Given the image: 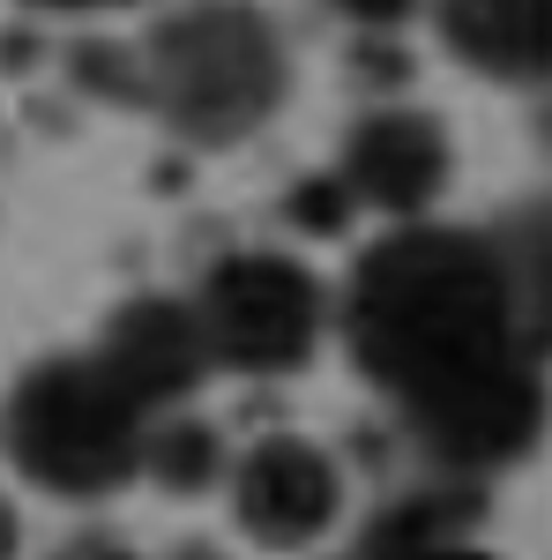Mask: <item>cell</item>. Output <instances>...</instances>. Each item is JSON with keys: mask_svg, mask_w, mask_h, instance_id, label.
<instances>
[{"mask_svg": "<svg viewBox=\"0 0 552 560\" xmlns=\"http://www.w3.org/2000/svg\"><path fill=\"white\" fill-rule=\"evenodd\" d=\"M343 345L433 464H515L545 419V240L538 210L501 232L403 224L343 284Z\"/></svg>", "mask_w": 552, "mask_h": 560, "instance_id": "cell-1", "label": "cell"}, {"mask_svg": "<svg viewBox=\"0 0 552 560\" xmlns=\"http://www.w3.org/2000/svg\"><path fill=\"white\" fill-rule=\"evenodd\" d=\"M292 60L277 23L247 0H202L150 23L142 45H128V97L150 105L179 142L232 150L284 105Z\"/></svg>", "mask_w": 552, "mask_h": 560, "instance_id": "cell-2", "label": "cell"}, {"mask_svg": "<svg viewBox=\"0 0 552 560\" xmlns=\"http://www.w3.org/2000/svg\"><path fill=\"white\" fill-rule=\"evenodd\" d=\"M150 427H157V411L97 359V345L52 351L31 374H15L8 411H0L15 471L60 501H97V493L128 486L142 471Z\"/></svg>", "mask_w": 552, "mask_h": 560, "instance_id": "cell-3", "label": "cell"}, {"mask_svg": "<svg viewBox=\"0 0 552 560\" xmlns=\"http://www.w3.org/2000/svg\"><path fill=\"white\" fill-rule=\"evenodd\" d=\"M187 322L210 351V366L292 374L314 359L329 329V292L292 255H224L202 277V292L187 300Z\"/></svg>", "mask_w": 552, "mask_h": 560, "instance_id": "cell-4", "label": "cell"}, {"mask_svg": "<svg viewBox=\"0 0 552 560\" xmlns=\"http://www.w3.org/2000/svg\"><path fill=\"white\" fill-rule=\"evenodd\" d=\"M448 135L441 120L425 113H366L351 142H343V165H337V187L351 210H381V217H403L419 224L441 187H448Z\"/></svg>", "mask_w": 552, "mask_h": 560, "instance_id": "cell-5", "label": "cell"}, {"mask_svg": "<svg viewBox=\"0 0 552 560\" xmlns=\"http://www.w3.org/2000/svg\"><path fill=\"white\" fill-rule=\"evenodd\" d=\"M232 509H239V523L255 530L261 546H306V538H321V530L337 523L343 478L314 441L277 433V441H261V448L239 456V471H232Z\"/></svg>", "mask_w": 552, "mask_h": 560, "instance_id": "cell-6", "label": "cell"}, {"mask_svg": "<svg viewBox=\"0 0 552 560\" xmlns=\"http://www.w3.org/2000/svg\"><path fill=\"white\" fill-rule=\"evenodd\" d=\"M97 359H105L157 419H172L195 388L210 382V351H202L195 322H187V300H128L113 314V329L97 337Z\"/></svg>", "mask_w": 552, "mask_h": 560, "instance_id": "cell-7", "label": "cell"}, {"mask_svg": "<svg viewBox=\"0 0 552 560\" xmlns=\"http://www.w3.org/2000/svg\"><path fill=\"white\" fill-rule=\"evenodd\" d=\"M552 0H433L441 38L493 83H538L552 52Z\"/></svg>", "mask_w": 552, "mask_h": 560, "instance_id": "cell-8", "label": "cell"}, {"mask_svg": "<svg viewBox=\"0 0 552 560\" xmlns=\"http://www.w3.org/2000/svg\"><path fill=\"white\" fill-rule=\"evenodd\" d=\"M456 516H463V501L419 493V501H403V509L366 538L359 560H493V553H478V546L456 538Z\"/></svg>", "mask_w": 552, "mask_h": 560, "instance_id": "cell-9", "label": "cell"}, {"mask_svg": "<svg viewBox=\"0 0 552 560\" xmlns=\"http://www.w3.org/2000/svg\"><path fill=\"white\" fill-rule=\"evenodd\" d=\"M142 471L157 478L165 493H202L216 471H224V441L195 419H157L150 441H142Z\"/></svg>", "mask_w": 552, "mask_h": 560, "instance_id": "cell-10", "label": "cell"}, {"mask_svg": "<svg viewBox=\"0 0 552 560\" xmlns=\"http://www.w3.org/2000/svg\"><path fill=\"white\" fill-rule=\"evenodd\" d=\"M292 210H298V224H321V232H337L343 217H351V202H343V187H337V179H306Z\"/></svg>", "mask_w": 552, "mask_h": 560, "instance_id": "cell-11", "label": "cell"}, {"mask_svg": "<svg viewBox=\"0 0 552 560\" xmlns=\"http://www.w3.org/2000/svg\"><path fill=\"white\" fill-rule=\"evenodd\" d=\"M411 8L419 0H337V15H351L359 31H396V23H411Z\"/></svg>", "mask_w": 552, "mask_h": 560, "instance_id": "cell-12", "label": "cell"}, {"mask_svg": "<svg viewBox=\"0 0 552 560\" xmlns=\"http://www.w3.org/2000/svg\"><path fill=\"white\" fill-rule=\"evenodd\" d=\"M52 560H134L128 538H113V530H83V538H68Z\"/></svg>", "mask_w": 552, "mask_h": 560, "instance_id": "cell-13", "label": "cell"}, {"mask_svg": "<svg viewBox=\"0 0 552 560\" xmlns=\"http://www.w3.org/2000/svg\"><path fill=\"white\" fill-rule=\"evenodd\" d=\"M15 546H23V523H15L8 493H0V560H15Z\"/></svg>", "mask_w": 552, "mask_h": 560, "instance_id": "cell-14", "label": "cell"}, {"mask_svg": "<svg viewBox=\"0 0 552 560\" xmlns=\"http://www.w3.org/2000/svg\"><path fill=\"white\" fill-rule=\"evenodd\" d=\"M38 8H113V0H38Z\"/></svg>", "mask_w": 552, "mask_h": 560, "instance_id": "cell-15", "label": "cell"}]
</instances>
